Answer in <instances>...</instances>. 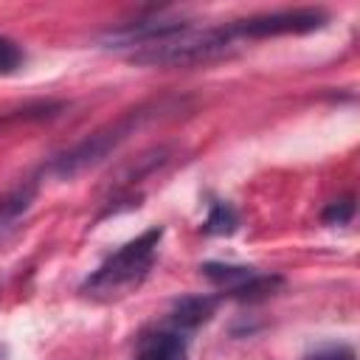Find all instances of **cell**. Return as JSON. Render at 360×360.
I'll return each instance as SVG.
<instances>
[{
  "mask_svg": "<svg viewBox=\"0 0 360 360\" xmlns=\"http://www.w3.org/2000/svg\"><path fill=\"white\" fill-rule=\"evenodd\" d=\"M236 48H239V37L233 34L231 25L191 28L188 22H180L174 31L163 34L160 39L132 51L129 62L143 68H191L222 59Z\"/></svg>",
  "mask_w": 360,
  "mask_h": 360,
  "instance_id": "1",
  "label": "cell"
},
{
  "mask_svg": "<svg viewBox=\"0 0 360 360\" xmlns=\"http://www.w3.org/2000/svg\"><path fill=\"white\" fill-rule=\"evenodd\" d=\"M160 236H163V228L155 225V228L143 231L141 236H135L132 242H127L112 256H107L84 278L82 295H87L93 301H118V298L135 292L155 264Z\"/></svg>",
  "mask_w": 360,
  "mask_h": 360,
  "instance_id": "2",
  "label": "cell"
},
{
  "mask_svg": "<svg viewBox=\"0 0 360 360\" xmlns=\"http://www.w3.org/2000/svg\"><path fill=\"white\" fill-rule=\"evenodd\" d=\"M143 118H146L143 110L127 112V115L118 118L115 124H107V127L96 129L93 135H87L84 141H79V143L70 146L68 152L56 155V158L45 166V172H48L51 177H56V180H70V177L87 172L90 166H96V163H101L107 155H112V152L138 129V124H141Z\"/></svg>",
  "mask_w": 360,
  "mask_h": 360,
  "instance_id": "3",
  "label": "cell"
},
{
  "mask_svg": "<svg viewBox=\"0 0 360 360\" xmlns=\"http://www.w3.org/2000/svg\"><path fill=\"white\" fill-rule=\"evenodd\" d=\"M329 22V14L323 8H281L267 14H253L245 20H233L231 28L245 39H270V37H287V34H312Z\"/></svg>",
  "mask_w": 360,
  "mask_h": 360,
  "instance_id": "4",
  "label": "cell"
},
{
  "mask_svg": "<svg viewBox=\"0 0 360 360\" xmlns=\"http://www.w3.org/2000/svg\"><path fill=\"white\" fill-rule=\"evenodd\" d=\"M186 357H188V343H186L183 332L163 329V332L143 338L135 360H186Z\"/></svg>",
  "mask_w": 360,
  "mask_h": 360,
  "instance_id": "5",
  "label": "cell"
},
{
  "mask_svg": "<svg viewBox=\"0 0 360 360\" xmlns=\"http://www.w3.org/2000/svg\"><path fill=\"white\" fill-rule=\"evenodd\" d=\"M214 309H217V298H211V295H186L172 309V329L191 332V329L202 326L205 321H211Z\"/></svg>",
  "mask_w": 360,
  "mask_h": 360,
  "instance_id": "6",
  "label": "cell"
},
{
  "mask_svg": "<svg viewBox=\"0 0 360 360\" xmlns=\"http://www.w3.org/2000/svg\"><path fill=\"white\" fill-rule=\"evenodd\" d=\"M37 197V180H22L20 186L0 194V236L17 225V219L31 208Z\"/></svg>",
  "mask_w": 360,
  "mask_h": 360,
  "instance_id": "7",
  "label": "cell"
},
{
  "mask_svg": "<svg viewBox=\"0 0 360 360\" xmlns=\"http://www.w3.org/2000/svg\"><path fill=\"white\" fill-rule=\"evenodd\" d=\"M200 273L208 278V281H214L217 287H222L225 290V295H231V298H236L239 295V290L256 276V270L253 267H242V264H222V262H205V264H200Z\"/></svg>",
  "mask_w": 360,
  "mask_h": 360,
  "instance_id": "8",
  "label": "cell"
},
{
  "mask_svg": "<svg viewBox=\"0 0 360 360\" xmlns=\"http://www.w3.org/2000/svg\"><path fill=\"white\" fill-rule=\"evenodd\" d=\"M236 228H239V217L228 202H214L202 222V233L211 236H231Z\"/></svg>",
  "mask_w": 360,
  "mask_h": 360,
  "instance_id": "9",
  "label": "cell"
},
{
  "mask_svg": "<svg viewBox=\"0 0 360 360\" xmlns=\"http://www.w3.org/2000/svg\"><path fill=\"white\" fill-rule=\"evenodd\" d=\"M25 65V51L17 39L0 34V76H11Z\"/></svg>",
  "mask_w": 360,
  "mask_h": 360,
  "instance_id": "10",
  "label": "cell"
},
{
  "mask_svg": "<svg viewBox=\"0 0 360 360\" xmlns=\"http://www.w3.org/2000/svg\"><path fill=\"white\" fill-rule=\"evenodd\" d=\"M354 217V200L352 197H343V200H335L323 208L321 219L323 225H349V219Z\"/></svg>",
  "mask_w": 360,
  "mask_h": 360,
  "instance_id": "11",
  "label": "cell"
},
{
  "mask_svg": "<svg viewBox=\"0 0 360 360\" xmlns=\"http://www.w3.org/2000/svg\"><path fill=\"white\" fill-rule=\"evenodd\" d=\"M304 360H357V354H354V349H352V346L338 343V346H323V349H318V352L307 354Z\"/></svg>",
  "mask_w": 360,
  "mask_h": 360,
  "instance_id": "12",
  "label": "cell"
}]
</instances>
